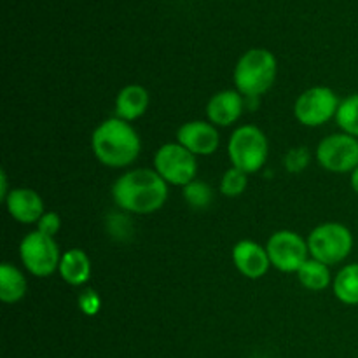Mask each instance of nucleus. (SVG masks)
<instances>
[{
  "instance_id": "nucleus-1",
  "label": "nucleus",
  "mask_w": 358,
  "mask_h": 358,
  "mask_svg": "<svg viewBox=\"0 0 358 358\" xmlns=\"http://www.w3.org/2000/svg\"><path fill=\"white\" fill-rule=\"evenodd\" d=\"M112 199L122 212L149 215L168 201V184L154 168H135L114 182Z\"/></svg>"
},
{
  "instance_id": "nucleus-2",
  "label": "nucleus",
  "mask_w": 358,
  "mask_h": 358,
  "mask_svg": "<svg viewBox=\"0 0 358 358\" xmlns=\"http://www.w3.org/2000/svg\"><path fill=\"white\" fill-rule=\"evenodd\" d=\"M91 150L103 166L121 170L131 166L138 159L142 140L128 121L110 117L94 128L91 135Z\"/></svg>"
},
{
  "instance_id": "nucleus-3",
  "label": "nucleus",
  "mask_w": 358,
  "mask_h": 358,
  "mask_svg": "<svg viewBox=\"0 0 358 358\" xmlns=\"http://www.w3.org/2000/svg\"><path fill=\"white\" fill-rule=\"evenodd\" d=\"M278 76V62L268 49L255 48L241 55L234 66L233 80L236 91L245 98H259L268 93Z\"/></svg>"
},
{
  "instance_id": "nucleus-4",
  "label": "nucleus",
  "mask_w": 358,
  "mask_h": 358,
  "mask_svg": "<svg viewBox=\"0 0 358 358\" xmlns=\"http://www.w3.org/2000/svg\"><path fill=\"white\" fill-rule=\"evenodd\" d=\"M227 154L233 168L247 175L262 170L269 156V142L261 128L243 124L236 128L227 142Z\"/></svg>"
},
{
  "instance_id": "nucleus-5",
  "label": "nucleus",
  "mask_w": 358,
  "mask_h": 358,
  "mask_svg": "<svg viewBox=\"0 0 358 358\" xmlns=\"http://www.w3.org/2000/svg\"><path fill=\"white\" fill-rule=\"evenodd\" d=\"M310 255L327 266L339 264L353 250V234L341 222H324L308 236Z\"/></svg>"
},
{
  "instance_id": "nucleus-6",
  "label": "nucleus",
  "mask_w": 358,
  "mask_h": 358,
  "mask_svg": "<svg viewBox=\"0 0 358 358\" xmlns=\"http://www.w3.org/2000/svg\"><path fill=\"white\" fill-rule=\"evenodd\" d=\"M62 255L55 238L37 229L28 233L20 243L21 262L24 269L37 278H48L58 271Z\"/></svg>"
},
{
  "instance_id": "nucleus-7",
  "label": "nucleus",
  "mask_w": 358,
  "mask_h": 358,
  "mask_svg": "<svg viewBox=\"0 0 358 358\" xmlns=\"http://www.w3.org/2000/svg\"><path fill=\"white\" fill-rule=\"evenodd\" d=\"M154 170L168 185L185 187L196 180L198 157L178 142L164 143L154 154Z\"/></svg>"
},
{
  "instance_id": "nucleus-8",
  "label": "nucleus",
  "mask_w": 358,
  "mask_h": 358,
  "mask_svg": "<svg viewBox=\"0 0 358 358\" xmlns=\"http://www.w3.org/2000/svg\"><path fill=\"white\" fill-rule=\"evenodd\" d=\"M341 100L327 86H313L303 91L294 103V115L308 128H318L336 117Z\"/></svg>"
},
{
  "instance_id": "nucleus-9",
  "label": "nucleus",
  "mask_w": 358,
  "mask_h": 358,
  "mask_svg": "<svg viewBox=\"0 0 358 358\" xmlns=\"http://www.w3.org/2000/svg\"><path fill=\"white\" fill-rule=\"evenodd\" d=\"M271 268L282 273H297L301 266L310 259L308 240L299 233L289 229L276 231L266 243Z\"/></svg>"
},
{
  "instance_id": "nucleus-10",
  "label": "nucleus",
  "mask_w": 358,
  "mask_h": 358,
  "mask_svg": "<svg viewBox=\"0 0 358 358\" xmlns=\"http://www.w3.org/2000/svg\"><path fill=\"white\" fill-rule=\"evenodd\" d=\"M317 161L332 173H352L358 166V138L346 133H332L317 147Z\"/></svg>"
},
{
  "instance_id": "nucleus-11",
  "label": "nucleus",
  "mask_w": 358,
  "mask_h": 358,
  "mask_svg": "<svg viewBox=\"0 0 358 358\" xmlns=\"http://www.w3.org/2000/svg\"><path fill=\"white\" fill-rule=\"evenodd\" d=\"M177 142L196 157L212 156L220 145V135L210 121H187L177 129Z\"/></svg>"
},
{
  "instance_id": "nucleus-12",
  "label": "nucleus",
  "mask_w": 358,
  "mask_h": 358,
  "mask_svg": "<svg viewBox=\"0 0 358 358\" xmlns=\"http://www.w3.org/2000/svg\"><path fill=\"white\" fill-rule=\"evenodd\" d=\"M233 264L245 278L259 280L269 271L271 261L266 247L257 241L241 240L233 247Z\"/></svg>"
},
{
  "instance_id": "nucleus-13",
  "label": "nucleus",
  "mask_w": 358,
  "mask_h": 358,
  "mask_svg": "<svg viewBox=\"0 0 358 358\" xmlns=\"http://www.w3.org/2000/svg\"><path fill=\"white\" fill-rule=\"evenodd\" d=\"M245 110V96L236 90H224L206 103V117L217 128L233 126Z\"/></svg>"
},
{
  "instance_id": "nucleus-14",
  "label": "nucleus",
  "mask_w": 358,
  "mask_h": 358,
  "mask_svg": "<svg viewBox=\"0 0 358 358\" xmlns=\"http://www.w3.org/2000/svg\"><path fill=\"white\" fill-rule=\"evenodd\" d=\"M6 206L9 215L13 217L16 222L24 224H37L41 217L45 213L44 201H42L41 194L34 189L28 187H16L7 194Z\"/></svg>"
},
{
  "instance_id": "nucleus-15",
  "label": "nucleus",
  "mask_w": 358,
  "mask_h": 358,
  "mask_svg": "<svg viewBox=\"0 0 358 358\" xmlns=\"http://www.w3.org/2000/svg\"><path fill=\"white\" fill-rule=\"evenodd\" d=\"M150 103L149 91L140 84H128L115 96V117L122 121H136L147 112Z\"/></svg>"
},
{
  "instance_id": "nucleus-16",
  "label": "nucleus",
  "mask_w": 358,
  "mask_h": 358,
  "mask_svg": "<svg viewBox=\"0 0 358 358\" xmlns=\"http://www.w3.org/2000/svg\"><path fill=\"white\" fill-rule=\"evenodd\" d=\"M59 276L65 283L72 287H80L91 278V261L87 254L80 248H70L63 252L58 268Z\"/></svg>"
},
{
  "instance_id": "nucleus-17",
  "label": "nucleus",
  "mask_w": 358,
  "mask_h": 358,
  "mask_svg": "<svg viewBox=\"0 0 358 358\" xmlns=\"http://www.w3.org/2000/svg\"><path fill=\"white\" fill-rule=\"evenodd\" d=\"M28 283L23 273L10 262L0 266V299L6 304L20 303L27 296Z\"/></svg>"
},
{
  "instance_id": "nucleus-18",
  "label": "nucleus",
  "mask_w": 358,
  "mask_h": 358,
  "mask_svg": "<svg viewBox=\"0 0 358 358\" xmlns=\"http://www.w3.org/2000/svg\"><path fill=\"white\" fill-rule=\"evenodd\" d=\"M332 290L339 303L358 306V262L343 266L332 280Z\"/></svg>"
},
{
  "instance_id": "nucleus-19",
  "label": "nucleus",
  "mask_w": 358,
  "mask_h": 358,
  "mask_svg": "<svg viewBox=\"0 0 358 358\" xmlns=\"http://www.w3.org/2000/svg\"><path fill=\"white\" fill-rule=\"evenodd\" d=\"M297 278H299L301 285L311 292H322L334 280L331 275V266L324 264L313 257H310L301 266L299 271H297Z\"/></svg>"
},
{
  "instance_id": "nucleus-20",
  "label": "nucleus",
  "mask_w": 358,
  "mask_h": 358,
  "mask_svg": "<svg viewBox=\"0 0 358 358\" xmlns=\"http://www.w3.org/2000/svg\"><path fill=\"white\" fill-rule=\"evenodd\" d=\"M334 119L343 133L358 138V93L350 94L345 100H341Z\"/></svg>"
},
{
  "instance_id": "nucleus-21",
  "label": "nucleus",
  "mask_w": 358,
  "mask_h": 358,
  "mask_svg": "<svg viewBox=\"0 0 358 358\" xmlns=\"http://www.w3.org/2000/svg\"><path fill=\"white\" fill-rule=\"evenodd\" d=\"M184 199L194 210H205L212 205L213 191L208 184L201 180H192L184 187Z\"/></svg>"
},
{
  "instance_id": "nucleus-22",
  "label": "nucleus",
  "mask_w": 358,
  "mask_h": 358,
  "mask_svg": "<svg viewBox=\"0 0 358 358\" xmlns=\"http://www.w3.org/2000/svg\"><path fill=\"white\" fill-rule=\"evenodd\" d=\"M248 187V175L238 168H229L220 178V194L226 198H238Z\"/></svg>"
},
{
  "instance_id": "nucleus-23",
  "label": "nucleus",
  "mask_w": 358,
  "mask_h": 358,
  "mask_svg": "<svg viewBox=\"0 0 358 358\" xmlns=\"http://www.w3.org/2000/svg\"><path fill=\"white\" fill-rule=\"evenodd\" d=\"M310 164V150L306 147H294L285 156V168L290 173H301Z\"/></svg>"
},
{
  "instance_id": "nucleus-24",
  "label": "nucleus",
  "mask_w": 358,
  "mask_h": 358,
  "mask_svg": "<svg viewBox=\"0 0 358 358\" xmlns=\"http://www.w3.org/2000/svg\"><path fill=\"white\" fill-rule=\"evenodd\" d=\"M77 303H79V310L83 311L87 317H94V315L100 311L101 308V299L93 289H86L79 294L77 297Z\"/></svg>"
},
{
  "instance_id": "nucleus-25",
  "label": "nucleus",
  "mask_w": 358,
  "mask_h": 358,
  "mask_svg": "<svg viewBox=\"0 0 358 358\" xmlns=\"http://www.w3.org/2000/svg\"><path fill=\"white\" fill-rule=\"evenodd\" d=\"M35 226H37V231L55 238L58 234L59 227H62V219H59V215L56 212H45Z\"/></svg>"
},
{
  "instance_id": "nucleus-26",
  "label": "nucleus",
  "mask_w": 358,
  "mask_h": 358,
  "mask_svg": "<svg viewBox=\"0 0 358 358\" xmlns=\"http://www.w3.org/2000/svg\"><path fill=\"white\" fill-rule=\"evenodd\" d=\"M7 194H9V191H7V175L6 171L2 170V173H0V198L6 201Z\"/></svg>"
},
{
  "instance_id": "nucleus-27",
  "label": "nucleus",
  "mask_w": 358,
  "mask_h": 358,
  "mask_svg": "<svg viewBox=\"0 0 358 358\" xmlns=\"http://www.w3.org/2000/svg\"><path fill=\"white\" fill-rule=\"evenodd\" d=\"M350 185L355 191V194H358V166L350 173Z\"/></svg>"
}]
</instances>
